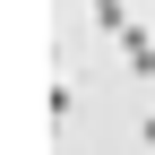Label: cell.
<instances>
[{"label":"cell","instance_id":"obj_1","mask_svg":"<svg viewBox=\"0 0 155 155\" xmlns=\"http://www.w3.org/2000/svg\"><path fill=\"white\" fill-rule=\"evenodd\" d=\"M95 26H104V35H129V17H121V0H95Z\"/></svg>","mask_w":155,"mask_h":155}]
</instances>
